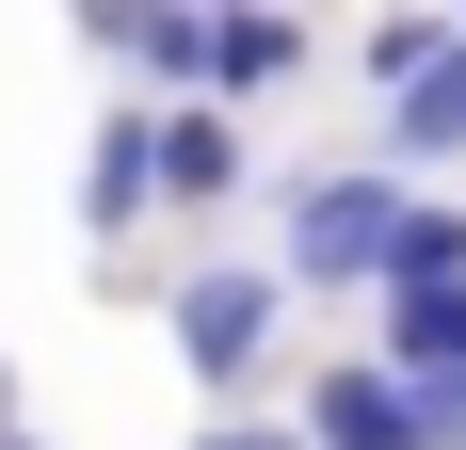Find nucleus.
I'll use <instances>...</instances> for the list:
<instances>
[{
    "label": "nucleus",
    "instance_id": "6",
    "mask_svg": "<svg viewBox=\"0 0 466 450\" xmlns=\"http://www.w3.org/2000/svg\"><path fill=\"white\" fill-rule=\"evenodd\" d=\"M370 129H386V178H402V161H466V16H451V48H434L419 81L386 97Z\"/></svg>",
    "mask_w": 466,
    "mask_h": 450
},
{
    "label": "nucleus",
    "instance_id": "7",
    "mask_svg": "<svg viewBox=\"0 0 466 450\" xmlns=\"http://www.w3.org/2000/svg\"><path fill=\"white\" fill-rule=\"evenodd\" d=\"M306 65H322V33H306V16H209V113L306 81Z\"/></svg>",
    "mask_w": 466,
    "mask_h": 450
},
{
    "label": "nucleus",
    "instance_id": "3",
    "mask_svg": "<svg viewBox=\"0 0 466 450\" xmlns=\"http://www.w3.org/2000/svg\"><path fill=\"white\" fill-rule=\"evenodd\" d=\"M306 450H419V418H402V370L386 354H338V370H306V418H289Z\"/></svg>",
    "mask_w": 466,
    "mask_h": 450
},
{
    "label": "nucleus",
    "instance_id": "1",
    "mask_svg": "<svg viewBox=\"0 0 466 450\" xmlns=\"http://www.w3.org/2000/svg\"><path fill=\"white\" fill-rule=\"evenodd\" d=\"M274 322H289L274 258H193L177 290H161V338H177V370L209 386V403H241V386L274 370Z\"/></svg>",
    "mask_w": 466,
    "mask_h": 450
},
{
    "label": "nucleus",
    "instance_id": "9",
    "mask_svg": "<svg viewBox=\"0 0 466 450\" xmlns=\"http://www.w3.org/2000/svg\"><path fill=\"white\" fill-rule=\"evenodd\" d=\"M386 370H466V290H419V306H386Z\"/></svg>",
    "mask_w": 466,
    "mask_h": 450
},
{
    "label": "nucleus",
    "instance_id": "11",
    "mask_svg": "<svg viewBox=\"0 0 466 450\" xmlns=\"http://www.w3.org/2000/svg\"><path fill=\"white\" fill-rule=\"evenodd\" d=\"M402 418H419V450H466V370H402Z\"/></svg>",
    "mask_w": 466,
    "mask_h": 450
},
{
    "label": "nucleus",
    "instance_id": "8",
    "mask_svg": "<svg viewBox=\"0 0 466 450\" xmlns=\"http://www.w3.org/2000/svg\"><path fill=\"white\" fill-rule=\"evenodd\" d=\"M386 306H419V290H466V210L451 193H402V241H386V273H370Z\"/></svg>",
    "mask_w": 466,
    "mask_h": 450
},
{
    "label": "nucleus",
    "instance_id": "14",
    "mask_svg": "<svg viewBox=\"0 0 466 450\" xmlns=\"http://www.w3.org/2000/svg\"><path fill=\"white\" fill-rule=\"evenodd\" d=\"M0 450H48V435H0Z\"/></svg>",
    "mask_w": 466,
    "mask_h": 450
},
{
    "label": "nucleus",
    "instance_id": "10",
    "mask_svg": "<svg viewBox=\"0 0 466 450\" xmlns=\"http://www.w3.org/2000/svg\"><path fill=\"white\" fill-rule=\"evenodd\" d=\"M434 48H451V16H370V33H354V65H370V81L402 97V81L434 65Z\"/></svg>",
    "mask_w": 466,
    "mask_h": 450
},
{
    "label": "nucleus",
    "instance_id": "5",
    "mask_svg": "<svg viewBox=\"0 0 466 450\" xmlns=\"http://www.w3.org/2000/svg\"><path fill=\"white\" fill-rule=\"evenodd\" d=\"M145 225H161V178H145V97H129L81 145V241H145Z\"/></svg>",
    "mask_w": 466,
    "mask_h": 450
},
{
    "label": "nucleus",
    "instance_id": "4",
    "mask_svg": "<svg viewBox=\"0 0 466 450\" xmlns=\"http://www.w3.org/2000/svg\"><path fill=\"white\" fill-rule=\"evenodd\" d=\"M145 178H161V210H226L241 193V113H145Z\"/></svg>",
    "mask_w": 466,
    "mask_h": 450
},
{
    "label": "nucleus",
    "instance_id": "13",
    "mask_svg": "<svg viewBox=\"0 0 466 450\" xmlns=\"http://www.w3.org/2000/svg\"><path fill=\"white\" fill-rule=\"evenodd\" d=\"M0 435H16V370H0Z\"/></svg>",
    "mask_w": 466,
    "mask_h": 450
},
{
    "label": "nucleus",
    "instance_id": "2",
    "mask_svg": "<svg viewBox=\"0 0 466 450\" xmlns=\"http://www.w3.org/2000/svg\"><path fill=\"white\" fill-rule=\"evenodd\" d=\"M386 241H402V178H386V161H322V178H289V258H274V290H370Z\"/></svg>",
    "mask_w": 466,
    "mask_h": 450
},
{
    "label": "nucleus",
    "instance_id": "12",
    "mask_svg": "<svg viewBox=\"0 0 466 450\" xmlns=\"http://www.w3.org/2000/svg\"><path fill=\"white\" fill-rule=\"evenodd\" d=\"M193 450H306V435H289V418H209Z\"/></svg>",
    "mask_w": 466,
    "mask_h": 450
}]
</instances>
